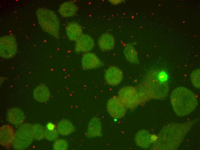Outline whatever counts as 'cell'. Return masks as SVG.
Segmentation results:
<instances>
[{"label":"cell","mask_w":200,"mask_h":150,"mask_svg":"<svg viewBox=\"0 0 200 150\" xmlns=\"http://www.w3.org/2000/svg\"><path fill=\"white\" fill-rule=\"evenodd\" d=\"M197 120L186 122L172 123L164 126L159 133L151 149L154 150L177 149Z\"/></svg>","instance_id":"cell-1"},{"label":"cell","mask_w":200,"mask_h":150,"mask_svg":"<svg viewBox=\"0 0 200 150\" xmlns=\"http://www.w3.org/2000/svg\"><path fill=\"white\" fill-rule=\"evenodd\" d=\"M170 101L174 112L179 116H185L191 113L197 104L195 94L183 87H178L172 91Z\"/></svg>","instance_id":"cell-2"},{"label":"cell","mask_w":200,"mask_h":150,"mask_svg":"<svg viewBox=\"0 0 200 150\" xmlns=\"http://www.w3.org/2000/svg\"><path fill=\"white\" fill-rule=\"evenodd\" d=\"M160 73L157 70L150 71L145 75L142 83L151 98L162 100L167 96L169 88L167 81L161 78Z\"/></svg>","instance_id":"cell-3"},{"label":"cell","mask_w":200,"mask_h":150,"mask_svg":"<svg viewBox=\"0 0 200 150\" xmlns=\"http://www.w3.org/2000/svg\"><path fill=\"white\" fill-rule=\"evenodd\" d=\"M36 16L42 29L57 39L59 38L60 22L55 13L45 8H38Z\"/></svg>","instance_id":"cell-4"},{"label":"cell","mask_w":200,"mask_h":150,"mask_svg":"<svg viewBox=\"0 0 200 150\" xmlns=\"http://www.w3.org/2000/svg\"><path fill=\"white\" fill-rule=\"evenodd\" d=\"M32 125L28 123L20 125L15 133L14 138L12 144L16 150H23L28 147L34 139L32 133Z\"/></svg>","instance_id":"cell-5"},{"label":"cell","mask_w":200,"mask_h":150,"mask_svg":"<svg viewBox=\"0 0 200 150\" xmlns=\"http://www.w3.org/2000/svg\"><path fill=\"white\" fill-rule=\"evenodd\" d=\"M118 97L125 107L130 109L135 107L141 103L136 87L128 86L119 91Z\"/></svg>","instance_id":"cell-6"},{"label":"cell","mask_w":200,"mask_h":150,"mask_svg":"<svg viewBox=\"0 0 200 150\" xmlns=\"http://www.w3.org/2000/svg\"><path fill=\"white\" fill-rule=\"evenodd\" d=\"M0 55L3 58L9 59L14 57L17 51V45L15 37L6 35L0 38Z\"/></svg>","instance_id":"cell-7"},{"label":"cell","mask_w":200,"mask_h":150,"mask_svg":"<svg viewBox=\"0 0 200 150\" xmlns=\"http://www.w3.org/2000/svg\"><path fill=\"white\" fill-rule=\"evenodd\" d=\"M108 111L110 115L116 118L123 117L126 111V107L118 97L110 99L107 104Z\"/></svg>","instance_id":"cell-8"},{"label":"cell","mask_w":200,"mask_h":150,"mask_svg":"<svg viewBox=\"0 0 200 150\" xmlns=\"http://www.w3.org/2000/svg\"><path fill=\"white\" fill-rule=\"evenodd\" d=\"M15 133L11 125L7 124L2 125L0 129V144L6 149H9L14 138Z\"/></svg>","instance_id":"cell-9"},{"label":"cell","mask_w":200,"mask_h":150,"mask_svg":"<svg viewBox=\"0 0 200 150\" xmlns=\"http://www.w3.org/2000/svg\"><path fill=\"white\" fill-rule=\"evenodd\" d=\"M105 78L107 82L111 86H116L122 81L123 74L122 71L115 66L108 68L105 73Z\"/></svg>","instance_id":"cell-10"},{"label":"cell","mask_w":200,"mask_h":150,"mask_svg":"<svg viewBox=\"0 0 200 150\" xmlns=\"http://www.w3.org/2000/svg\"><path fill=\"white\" fill-rule=\"evenodd\" d=\"M76 41L75 50L77 53L88 52L94 45L93 39L88 35L82 34Z\"/></svg>","instance_id":"cell-11"},{"label":"cell","mask_w":200,"mask_h":150,"mask_svg":"<svg viewBox=\"0 0 200 150\" xmlns=\"http://www.w3.org/2000/svg\"><path fill=\"white\" fill-rule=\"evenodd\" d=\"M81 63L82 68L85 70L99 68L103 64L95 54L91 52H87L83 55Z\"/></svg>","instance_id":"cell-12"},{"label":"cell","mask_w":200,"mask_h":150,"mask_svg":"<svg viewBox=\"0 0 200 150\" xmlns=\"http://www.w3.org/2000/svg\"><path fill=\"white\" fill-rule=\"evenodd\" d=\"M25 116L23 112L20 108L14 107L8 111L7 119L10 123L14 125H20L23 122Z\"/></svg>","instance_id":"cell-13"},{"label":"cell","mask_w":200,"mask_h":150,"mask_svg":"<svg viewBox=\"0 0 200 150\" xmlns=\"http://www.w3.org/2000/svg\"><path fill=\"white\" fill-rule=\"evenodd\" d=\"M66 30L69 40L76 41L83 34V30L80 25L78 23L72 22L67 25Z\"/></svg>","instance_id":"cell-14"},{"label":"cell","mask_w":200,"mask_h":150,"mask_svg":"<svg viewBox=\"0 0 200 150\" xmlns=\"http://www.w3.org/2000/svg\"><path fill=\"white\" fill-rule=\"evenodd\" d=\"M78 9V7L74 2L67 1L60 5L59 12L63 17H69L76 15Z\"/></svg>","instance_id":"cell-15"},{"label":"cell","mask_w":200,"mask_h":150,"mask_svg":"<svg viewBox=\"0 0 200 150\" xmlns=\"http://www.w3.org/2000/svg\"><path fill=\"white\" fill-rule=\"evenodd\" d=\"M115 44L113 36L109 33L103 34L98 40L99 46L103 51H109L112 49L114 47Z\"/></svg>","instance_id":"cell-16"},{"label":"cell","mask_w":200,"mask_h":150,"mask_svg":"<svg viewBox=\"0 0 200 150\" xmlns=\"http://www.w3.org/2000/svg\"><path fill=\"white\" fill-rule=\"evenodd\" d=\"M33 95L37 101L44 102L49 100L50 93L48 87L45 85L42 84L38 86L34 89Z\"/></svg>","instance_id":"cell-17"},{"label":"cell","mask_w":200,"mask_h":150,"mask_svg":"<svg viewBox=\"0 0 200 150\" xmlns=\"http://www.w3.org/2000/svg\"><path fill=\"white\" fill-rule=\"evenodd\" d=\"M135 140L138 146L143 148H146L150 146L151 139L149 132L146 130H142L136 134Z\"/></svg>","instance_id":"cell-18"},{"label":"cell","mask_w":200,"mask_h":150,"mask_svg":"<svg viewBox=\"0 0 200 150\" xmlns=\"http://www.w3.org/2000/svg\"><path fill=\"white\" fill-rule=\"evenodd\" d=\"M74 127L71 122L69 120L63 119L58 123L57 130L60 134L63 136L69 135L74 130Z\"/></svg>","instance_id":"cell-19"},{"label":"cell","mask_w":200,"mask_h":150,"mask_svg":"<svg viewBox=\"0 0 200 150\" xmlns=\"http://www.w3.org/2000/svg\"><path fill=\"white\" fill-rule=\"evenodd\" d=\"M101 127L99 120L94 118L90 121L88 127L87 135L89 137L98 136L101 135Z\"/></svg>","instance_id":"cell-20"},{"label":"cell","mask_w":200,"mask_h":150,"mask_svg":"<svg viewBox=\"0 0 200 150\" xmlns=\"http://www.w3.org/2000/svg\"><path fill=\"white\" fill-rule=\"evenodd\" d=\"M124 53L127 60L133 63H138L139 60L137 52L131 43L127 44L124 49Z\"/></svg>","instance_id":"cell-21"},{"label":"cell","mask_w":200,"mask_h":150,"mask_svg":"<svg viewBox=\"0 0 200 150\" xmlns=\"http://www.w3.org/2000/svg\"><path fill=\"white\" fill-rule=\"evenodd\" d=\"M32 129L34 139L40 140L45 138V129L40 124L37 123L32 125Z\"/></svg>","instance_id":"cell-22"},{"label":"cell","mask_w":200,"mask_h":150,"mask_svg":"<svg viewBox=\"0 0 200 150\" xmlns=\"http://www.w3.org/2000/svg\"><path fill=\"white\" fill-rule=\"evenodd\" d=\"M191 79L193 85L196 88H200V69L194 70L191 75Z\"/></svg>","instance_id":"cell-23"},{"label":"cell","mask_w":200,"mask_h":150,"mask_svg":"<svg viewBox=\"0 0 200 150\" xmlns=\"http://www.w3.org/2000/svg\"><path fill=\"white\" fill-rule=\"evenodd\" d=\"M58 133L55 129L49 130L47 128L45 129V137L47 140L53 141L57 140L58 137Z\"/></svg>","instance_id":"cell-24"},{"label":"cell","mask_w":200,"mask_h":150,"mask_svg":"<svg viewBox=\"0 0 200 150\" xmlns=\"http://www.w3.org/2000/svg\"><path fill=\"white\" fill-rule=\"evenodd\" d=\"M68 146L67 142L64 139H59L57 140L54 143L53 145L54 149L66 150Z\"/></svg>","instance_id":"cell-25"},{"label":"cell","mask_w":200,"mask_h":150,"mask_svg":"<svg viewBox=\"0 0 200 150\" xmlns=\"http://www.w3.org/2000/svg\"><path fill=\"white\" fill-rule=\"evenodd\" d=\"M46 128L49 130H52L55 129V126L53 123H50L47 124Z\"/></svg>","instance_id":"cell-26"}]
</instances>
